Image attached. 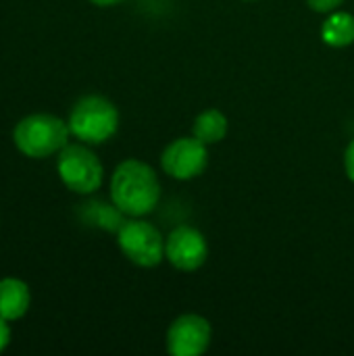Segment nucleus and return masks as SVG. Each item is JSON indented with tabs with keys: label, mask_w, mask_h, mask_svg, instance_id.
I'll use <instances>...</instances> for the list:
<instances>
[{
	"label": "nucleus",
	"mask_w": 354,
	"mask_h": 356,
	"mask_svg": "<svg viewBox=\"0 0 354 356\" xmlns=\"http://www.w3.org/2000/svg\"><path fill=\"white\" fill-rule=\"evenodd\" d=\"M227 129H230L227 117L219 108H207L196 115L194 125H192V136L198 138L202 144L213 146L225 140Z\"/></svg>",
	"instance_id": "10"
},
{
	"label": "nucleus",
	"mask_w": 354,
	"mask_h": 356,
	"mask_svg": "<svg viewBox=\"0 0 354 356\" xmlns=\"http://www.w3.org/2000/svg\"><path fill=\"white\" fill-rule=\"evenodd\" d=\"M31 305V292L29 286L23 280L17 277H4L0 280V317L10 321L21 319Z\"/></svg>",
	"instance_id": "9"
},
{
	"label": "nucleus",
	"mask_w": 354,
	"mask_h": 356,
	"mask_svg": "<svg viewBox=\"0 0 354 356\" xmlns=\"http://www.w3.org/2000/svg\"><path fill=\"white\" fill-rule=\"evenodd\" d=\"M10 342V327H8V321L0 317V353L8 346Z\"/></svg>",
	"instance_id": "15"
},
{
	"label": "nucleus",
	"mask_w": 354,
	"mask_h": 356,
	"mask_svg": "<svg viewBox=\"0 0 354 356\" xmlns=\"http://www.w3.org/2000/svg\"><path fill=\"white\" fill-rule=\"evenodd\" d=\"M165 259L177 271H198L209 259L207 238L192 225H177L165 238Z\"/></svg>",
	"instance_id": "7"
},
{
	"label": "nucleus",
	"mask_w": 354,
	"mask_h": 356,
	"mask_svg": "<svg viewBox=\"0 0 354 356\" xmlns=\"http://www.w3.org/2000/svg\"><path fill=\"white\" fill-rule=\"evenodd\" d=\"M69 123L50 113L27 115L13 129V142L17 150L29 159L58 154L69 144Z\"/></svg>",
	"instance_id": "2"
},
{
	"label": "nucleus",
	"mask_w": 354,
	"mask_h": 356,
	"mask_svg": "<svg viewBox=\"0 0 354 356\" xmlns=\"http://www.w3.org/2000/svg\"><path fill=\"white\" fill-rule=\"evenodd\" d=\"M86 207V219L88 221H94L96 225L104 227V229H115L119 232V227L123 225V219H121V211L113 204H104V202H90V204H83Z\"/></svg>",
	"instance_id": "12"
},
{
	"label": "nucleus",
	"mask_w": 354,
	"mask_h": 356,
	"mask_svg": "<svg viewBox=\"0 0 354 356\" xmlns=\"http://www.w3.org/2000/svg\"><path fill=\"white\" fill-rule=\"evenodd\" d=\"M321 40L332 48H346L354 44V15L334 10L321 25Z\"/></svg>",
	"instance_id": "11"
},
{
	"label": "nucleus",
	"mask_w": 354,
	"mask_h": 356,
	"mask_svg": "<svg viewBox=\"0 0 354 356\" xmlns=\"http://www.w3.org/2000/svg\"><path fill=\"white\" fill-rule=\"evenodd\" d=\"M67 123L71 136H75L79 142L88 146H98L117 134L119 111L108 98L100 94H88L73 104Z\"/></svg>",
	"instance_id": "3"
},
{
	"label": "nucleus",
	"mask_w": 354,
	"mask_h": 356,
	"mask_svg": "<svg viewBox=\"0 0 354 356\" xmlns=\"http://www.w3.org/2000/svg\"><path fill=\"white\" fill-rule=\"evenodd\" d=\"M211 323L194 313L179 315L167 330V353L171 356H200L211 346Z\"/></svg>",
	"instance_id": "8"
},
{
	"label": "nucleus",
	"mask_w": 354,
	"mask_h": 356,
	"mask_svg": "<svg viewBox=\"0 0 354 356\" xmlns=\"http://www.w3.org/2000/svg\"><path fill=\"white\" fill-rule=\"evenodd\" d=\"M117 244L129 263L144 269L156 267L165 259L163 234L142 217H131L123 221V225L117 232Z\"/></svg>",
	"instance_id": "5"
},
{
	"label": "nucleus",
	"mask_w": 354,
	"mask_h": 356,
	"mask_svg": "<svg viewBox=\"0 0 354 356\" xmlns=\"http://www.w3.org/2000/svg\"><path fill=\"white\" fill-rule=\"evenodd\" d=\"M111 200L127 217L150 215L161 200V181L154 169L138 159L119 163L111 177Z\"/></svg>",
	"instance_id": "1"
},
{
	"label": "nucleus",
	"mask_w": 354,
	"mask_h": 356,
	"mask_svg": "<svg viewBox=\"0 0 354 356\" xmlns=\"http://www.w3.org/2000/svg\"><path fill=\"white\" fill-rule=\"evenodd\" d=\"M248 2H255V0H248Z\"/></svg>",
	"instance_id": "17"
},
{
	"label": "nucleus",
	"mask_w": 354,
	"mask_h": 356,
	"mask_svg": "<svg viewBox=\"0 0 354 356\" xmlns=\"http://www.w3.org/2000/svg\"><path fill=\"white\" fill-rule=\"evenodd\" d=\"M92 4H96V6H115V4H119L121 0H90Z\"/></svg>",
	"instance_id": "16"
},
{
	"label": "nucleus",
	"mask_w": 354,
	"mask_h": 356,
	"mask_svg": "<svg viewBox=\"0 0 354 356\" xmlns=\"http://www.w3.org/2000/svg\"><path fill=\"white\" fill-rule=\"evenodd\" d=\"M56 171L67 190L88 196L100 190L104 167L88 144H67L56 159Z\"/></svg>",
	"instance_id": "4"
},
{
	"label": "nucleus",
	"mask_w": 354,
	"mask_h": 356,
	"mask_svg": "<svg viewBox=\"0 0 354 356\" xmlns=\"http://www.w3.org/2000/svg\"><path fill=\"white\" fill-rule=\"evenodd\" d=\"M209 165V150L207 144H202L198 138H175L171 144L165 146L161 154V167L163 171L177 179V181H190L204 173Z\"/></svg>",
	"instance_id": "6"
},
{
	"label": "nucleus",
	"mask_w": 354,
	"mask_h": 356,
	"mask_svg": "<svg viewBox=\"0 0 354 356\" xmlns=\"http://www.w3.org/2000/svg\"><path fill=\"white\" fill-rule=\"evenodd\" d=\"M344 171H346V177L354 184V140L346 146V152H344Z\"/></svg>",
	"instance_id": "14"
},
{
	"label": "nucleus",
	"mask_w": 354,
	"mask_h": 356,
	"mask_svg": "<svg viewBox=\"0 0 354 356\" xmlns=\"http://www.w3.org/2000/svg\"><path fill=\"white\" fill-rule=\"evenodd\" d=\"M307 4H309L311 10H315V13L330 15V13L338 10V6L344 4V0H307Z\"/></svg>",
	"instance_id": "13"
}]
</instances>
